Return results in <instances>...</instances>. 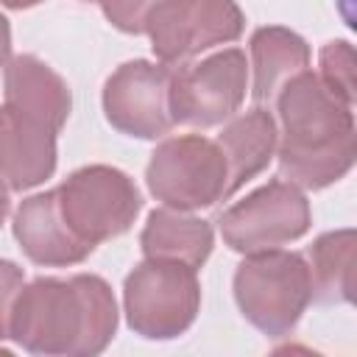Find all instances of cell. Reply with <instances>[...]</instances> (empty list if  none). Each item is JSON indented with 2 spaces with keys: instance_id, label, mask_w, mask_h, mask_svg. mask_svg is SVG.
Listing matches in <instances>:
<instances>
[{
  "instance_id": "9a60e30c",
  "label": "cell",
  "mask_w": 357,
  "mask_h": 357,
  "mask_svg": "<svg viewBox=\"0 0 357 357\" xmlns=\"http://www.w3.org/2000/svg\"><path fill=\"white\" fill-rule=\"evenodd\" d=\"M276 117L271 106H254L229 117L223 131L218 134V145L229 165V192L234 195L245 181L259 176L271 159L276 156Z\"/></svg>"
},
{
  "instance_id": "ffe728a7",
  "label": "cell",
  "mask_w": 357,
  "mask_h": 357,
  "mask_svg": "<svg viewBox=\"0 0 357 357\" xmlns=\"http://www.w3.org/2000/svg\"><path fill=\"white\" fill-rule=\"evenodd\" d=\"M25 284V271L11 262V259H0V340H8L11 335V310H14V298Z\"/></svg>"
},
{
  "instance_id": "52a82bcc",
  "label": "cell",
  "mask_w": 357,
  "mask_h": 357,
  "mask_svg": "<svg viewBox=\"0 0 357 357\" xmlns=\"http://www.w3.org/2000/svg\"><path fill=\"white\" fill-rule=\"evenodd\" d=\"M245 28V14L237 0H162L148 17L142 33L159 64L181 67L190 59L237 42Z\"/></svg>"
},
{
  "instance_id": "ac0fdd59",
  "label": "cell",
  "mask_w": 357,
  "mask_h": 357,
  "mask_svg": "<svg viewBox=\"0 0 357 357\" xmlns=\"http://www.w3.org/2000/svg\"><path fill=\"white\" fill-rule=\"evenodd\" d=\"M318 64H321V78L324 84L337 92L340 98H346L349 103H354V47L346 39H332L321 47L318 53Z\"/></svg>"
},
{
  "instance_id": "3957f363",
  "label": "cell",
  "mask_w": 357,
  "mask_h": 357,
  "mask_svg": "<svg viewBox=\"0 0 357 357\" xmlns=\"http://www.w3.org/2000/svg\"><path fill=\"white\" fill-rule=\"evenodd\" d=\"M231 290L243 318L268 337L290 335L312 301L304 254L284 248L243 254Z\"/></svg>"
},
{
  "instance_id": "7402d4cb",
  "label": "cell",
  "mask_w": 357,
  "mask_h": 357,
  "mask_svg": "<svg viewBox=\"0 0 357 357\" xmlns=\"http://www.w3.org/2000/svg\"><path fill=\"white\" fill-rule=\"evenodd\" d=\"M8 187L0 181V226L6 223V218H8V212H11V198H8Z\"/></svg>"
},
{
  "instance_id": "6da1fadb",
  "label": "cell",
  "mask_w": 357,
  "mask_h": 357,
  "mask_svg": "<svg viewBox=\"0 0 357 357\" xmlns=\"http://www.w3.org/2000/svg\"><path fill=\"white\" fill-rule=\"evenodd\" d=\"M276 159L284 181L324 190L354 165V103L312 70L293 75L276 95Z\"/></svg>"
},
{
  "instance_id": "5b68a950",
  "label": "cell",
  "mask_w": 357,
  "mask_h": 357,
  "mask_svg": "<svg viewBox=\"0 0 357 357\" xmlns=\"http://www.w3.org/2000/svg\"><path fill=\"white\" fill-rule=\"evenodd\" d=\"M148 192L170 209L198 212L231 198L229 165L220 145L204 134L162 139L145 167Z\"/></svg>"
},
{
  "instance_id": "2e32d148",
  "label": "cell",
  "mask_w": 357,
  "mask_h": 357,
  "mask_svg": "<svg viewBox=\"0 0 357 357\" xmlns=\"http://www.w3.org/2000/svg\"><path fill=\"white\" fill-rule=\"evenodd\" d=\"M212 245H215V231L209 220L170 206H159L148 212V220L139 234V248L148 259L181 262L195 271L209 259Z\"/></svg>"
},
{
  "instance_id": "277c9868",
  "label": "cell",
  "mask_w": 357,
  "mask_h": 357,
  "mask_svg": "<svg viewBox=\"0 0 357 357\" xmlns=\"http://www.w3.org/2000/svg\"><path fill=\"white\" fill-rule=\"evenodd\" d=\"M201 310L198 271L167 259H142L123 282V312L134 335L173 340L184 335Z\"/></svg>"
},
{
  "instance_id": "4fadbf2b",
  "label": "cell",
  "mask_w": 357,
  "mask_h": 357,
  "mask_svg": "<svg viewBox=\"0 0 357 357\" xmlns=\"http://www.w3.org/2000/svg\"><path fill=\"white\" fill-rule=\"evenodd\" d=\"M3 89L6 103L56 134L64 128L70 109H73V92L67 81L42 59L31 53H20L3 64Z\"/></svg>"
},
{
  "instance_id": "44dd1931",
  "label": "cell",
  "mask_w": 357,
  "mask_h": 357,
  "mask_svg": "<svg viewBox=\"0 0 357 357\" xmlns=\"http://www.w3.org/2000/svg\"><path fill=\"white\" fill-rule=\"evenodd\" d=\"M11 59V25L8 20L0 14V67Z\"/></svg>"
},
{
  "instance_id": "8fae6325",
  "label": "cell",
  "mask_w": 357,
  "mask_h": 357,
  "mask_svg": "<svg viewBox=\"0 0 357 357\" xmlns=\"http://www.w3.org/2000/svg\"><path fill=\"white\" fill-rule=\"evenodd\" d=\"M56 131L45 123L0 106V181L14 190H33L56 173Z\"/></svg>"
},
{
  "instance_id": "7a4b0ae2",
  "label": "cell",
  "mask_w": 357,
  "mask_h": 357,
  "mask_svg": "<svg viewBox=\"0 0 357 357\" xmlns=\"http://www.w3.org/2000/svg\"><path fill=\"white\" fill-rule=\"evenodd\" d=\"M114 332L117 301L106 279L95 273L36 276L14 298L8 340L42 357H95Z\"/></svg>"
},
{
  "instance_id": "9c48e42d",
  "label": "cell",
  "mask_w": 357,
  "mask_h": 357,
  "mask_svg": "<svg viewBox=\"0 0 357 357\" xmlns=\"http://www.w3.org/2000/svg\"><path fill=\"white\" fill-rule=\"evenodd\" d=\"M310 223L312 212L304 190L284 178L257 187L218 218L223 243L237 254L282 248L304 237Z\"/></svg>"
},
{
  "instance_id": "5bb4252c",
  "label": "cell",
  "mask_w": 357,
  "mask_h": 357,
  "mask_svg": "<svg viewBox=\"0 0 357 357\" xmlns=\"http://www.w3.org/2000/svg\"><path fill=\"white\" fill-rule=\"evenodd\" d=\"M251 98L257 106H271L279 89L310 67V45L284 25H262L251 33Z\"/></svg>"
},
{
  "instance_id": "8992f818",
  "label": "cell",
  "mask_w": 357,
  "mask_h": 357,
  "mask_svg": "<svg viewBox=\"0 0 357 357\" xmlns=\"http://www.w3.org/2000/svg\"><path fill=\"white\" fill-rule=\"evenodd\" d=\"M56 201L70 231L92 248L126 234L142 209L134 178L112 165L73 170L56 187Z\"/></svg>"
},
{
  "instance_id": "7c38bea8",
  "label": "cell",
  "mask_w": 357,
  "mask_h": 357,
  "mask_svg": "<svg viewBox=\"0 0 357 357\" xmlns=\"http://www.w3.org/2000/svg\"><path fill=\"white\" fill-rule=\"evenodd\" d=\"M11 231L22 254L42 268L78 265L95 251L84 240H78L64 223L59 212L56 190H45V192L22 198L20 206L14 209Z\"/></svg>"
},
{
  "instance_id": "ba28073f",
  "label": "cell",
  "mask_w": 357,
  "mask_h": 357,
  "mask_svg": "<svg viewBox=\"0 0 357 357\" xmlns=\"http://www.w3.org/2000/svg\"><path fill=\"white\" fill-rule=\"evenodd\" d=\"M248 92V59L240 47H223L170 73L173 123L212 128L234 117Z\"/></svg>"
},
{
  "instance_id": "603a6c76",
  "label": "cell",
  "mask_w": 357,
  "mask_h": 357,
  "mask_svg": "<svg viewBox=\"0 0 357 357\" xmlns=\"http://www.w3.org/2000/svg\"><path fill=\"white\" fill-rule=\"evenodd\" d=\"M45 0H0V6L6 8H14V11H25V8H33V6H42Z\"/></svg>"
},
{
  "instance_id": "cb8c5ba5",
  "label": "cell",
  "mask_w": 357,
  "mask_h": 357,
  "mask_svg": "<svg viewBox=\"0 0 357 357\" xmlns=\"http://www.w3.org/2000/svg\"><path fill=\"white\" fill-rule=\"evenodd\" d=\"M84 3H100V6H103V3H109V0H84Z\"/></svg>"
},
{
  "instance_id": "30bf717a",
  "label": "cell",
  "mask_w": 357,
  "mask_h": 357,
  "mask_svg": "<svg viewBox=\"0 0 357 357\" xmlns=\"http://www.w3.org/2000/svg\"><path fill=\"white\" fill-rule=\"evenodd\" d=\"M170 67L148 59L123 61L103 84V114L126 137L159 139L170 134Z\"/></svg>"
},
{
  "instance_id": "d6986e66",
  "label": "cell",
  "mask_w": 357,
  "mask_h": 357,
  "mask_svg": "<svg viewBox=\"0 0 357 357\" xmlns=\"http://www.w3.org/2000/svg\"><path fill=\"white\" fill-rule=\"evenodd\" d=\"M162 0H109L103 3V17L123 33H142L148 11Z\"/></svg>"
},
{
  "instance_id": "e0dca14e",
  "label": "cell",
  "mask_w": 357,
  "mask_h": 357,
  "mask_svg": "<svg viewBox=\"0 0 357 357\" xmlns=\"http://www.w3.org/2000/svg\"><path fill=\"white\" fill-rule=\"evenodd\" d=\"M312 301L349 304L354 296V229H337L315 237L307 251Z\"/></svg>"
}]
</instances>
